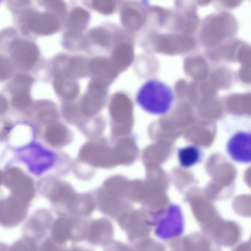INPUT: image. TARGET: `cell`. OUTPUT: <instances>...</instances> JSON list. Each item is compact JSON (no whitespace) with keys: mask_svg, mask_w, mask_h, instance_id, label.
Returning a JSON list of instances; mask_svg holds the SVG:
<instances>
[{"mask_svg":"<svg viewBox=\"0 0 251 251\" xmlns=\"http://www.w3.org/2000/svg\"><path fill=\"white\" fill-rule=\"evenodd\" d=\"M155 234L162 240L181 235L184 229V215L178 205L172 204L157 214L152 221Z\"/></svg>","mask_w":251,"mask_h":251,"instance_id":"3957f363","label":"cell"},{"mask_svg":"<svg viewBox=\"0 0 251 251\" xmlns=\"http://www.w3.org/2000/svg\"><path fill=\"white\" fill-rule=\"evenodd\" d=\"M203 157L202 149L196 145H189L178 150V159L183 168H190L201 162Z\"/></svg>","mask_w":251,"mask_h":251,"instance_id":"ba28073f","label":"cell"},{"mask_svg":"<svg viewBox=\"0 0 251 251\" xmlns=\"http://www.w3.org/2000/svg\"><path fill=\"white\" fill-rule=\"evenodd\" d=\"M18 159L28 167L29 172L38 176L53 168L56 155L38 143H31L16 151Z\"/></svg>","mask_w":251,"mask_h":251,"instance_id":"7a4b0ae2","label":"cell"},{"mask_svg":"<svg viewBox=\"0 0 251 251\" xmlns=\"http://www.w3.org/2000/svg\"><path fill=\"white\" fill-rule=\"evenodd\" d=\"M0 251H9V246L6 244H0Z\"/></svg>","mask_w":251,"mask_h":251,"instance_id":"8fae6325","label":"cell"},{"mask_svg":"<svg viewBox=\"0 0 251 251\" xmlns=\"http://www.w3.org/2000/svg\"><path fill=\"white\" fill-rule=\"evenodd\" d=\"M53 215L47 210L35 212L24 226V236L33 240H42L53 224Z\"/></svg>","mask_w":251,"mask_h":251,"instance_id":"5b68a950","label":"cell"},{"mask_svg":"<svg viewBox=\"0 0 251 251\" xmlns=\"http://www.w3.org/2000/svg\"><path fill=\"white\" fill-rule=\"evenodd\" d=\"M9 251H38V246L36 240L24 236L9 246Z\"/></svg>","mask_w":251,"mask_h":251,"instance_id":"9c48e42d","label":"cell"},{"mask_svg":"<svg viewBox=\"0 0 251 251\" xmlns=\"http://www.w3.org/2000/svg\"><path fill=\"white\" fill-rule=\"evenodd\" d=\"M4 1V0H0V4H1L2 1Z\"/></svg>","mask_w":251,"mask_h":251,"instance_id":"7c38bea8","label":"cell"},{"mask_svg":"<svg viewBox=\"0 0 251 251\" xmlns=\"http://www.w3.org/2000/svg\"><path fill=\"white\" fill-rule=\"evenodd\" d=\"M66 248L55 243L51 238L46 239L38 246V251H68Z\"/></svg>","mask_w":251,"mask_h":251,"instance_id":"30bf717a","label":"cell"},{"mask_svg":"<svg viewBox=\"0 0 251 251\" xmlns=\"http://www.w3.org/2000/svg\"><path fill=\"white\" fill-rule=\"evenodd\" d=\"M28 209L16 203L0 205V226L7 228H14L25 221Z\"/></svg>","mask_w":251,"mask_h":251,"instance_id":"52a82bcc","label":"cell"},{"mask_svg":"<svg viewBox=\"0 0 251 251\" xmlns=\"http://www.w3.org/2000/svg\"></svg>","mask_w":251,"mask_h":251,"instance_id":"4fadbf2b","label":"cell"},{"mask_svg":"<svg viewBox=\"0 0 251 251\" xmlns=\"http://www.w3.org/2000/svg\"><path fill=\"white\" fill-rule=\"evenodd\" d=\"M78 221L69 217L57 218L51 226V239L57 244L64 246L69 240H75Z\"/></svg>","mask_w":251,"mask_h":251,"instance_id":"8992f818","label":"cell"},{"mask_svg":"<svg viewBox=\"0 0 251 251\" xmlns=\"http://www.w3.org/2000/svg\"><path fill=\"white\" fill-rule=\"evenodd\" d=\"M136 101L146 113L164 116L172 109L175 94L165 82L157 79H149L137 91Z\"/></svg>","mask_w":251,"mask_h":251,"instance_id":"6da1fadb","label":"cell"},{"mask_svg":"<svg viewBox=\"0 0 251 251\" xmlns=\"http://www.w3.org/2000/svg\"><path fill=\"white\" fill-rule=\"evenodd\" d=\"M227 154L234 162L250 164L251 161V128L235 131L225 146Z\"/></svg>","mask_w":251,"mask_h":251,"instance_id":"277c9868","label":"cell"}]
</instances>
